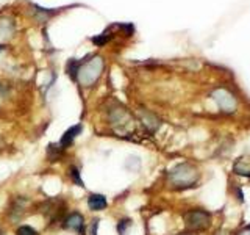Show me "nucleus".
Returning a JSON list of instances; mask_svg holds the SVG:
<instances>
[{"instance_id": "6ab92c4d", "label": "nucleus", "mask_w": 250, "mask_h": 235, "mask_svg": "<svg viewBox=\"0 0 250 235\" xmlns=\"http://www.w3.org/2000/svg\"><path fill=\"white\" fill-rule=\"evenodd\" d=\"M0 235H3V231L2 229H0Z\"/></svg>"}, {"instance_id": "9d476101", "label": "nucleus", "mask_w": 250, "mask_h": 235, "mask_svg": "<svg viewBox=\"0 0 250 235\" xmlns=\"http://www.w3.org/2000/svg\"><path fill=\"white\" fill-rule=\"evenodd\" d=\"M80 63L82 61H77L75 58L69 60L67 61V66H66V70H67V75L72 78V80H77V72H78V68H80Z\"/></svg>"}, {"instance_id": "0eeeda50", "label": "nucleus", "mask_w": 250, "mask_h": 235, "mask_svg": "<svg viewBox=\"0 0 250 235\" xmlns=\"http://www.w3.org/2000/svg\"><path fill=\"white\" fill-rule=\"evenodd\" d=\"M82 130H83V124H75V125H72V127H69L64 133H62V137H61L58 144L62 149H67L75 141V138L80 135Z\"/></svg>"}, {"instance_id": "423d86ee", "label": "nucleus", "mask_w": 250, "mask_h": 235, "mask_svg": "<svg viewBox=\"0 0 250 235\" xmlns=\"http://www.w3.org/2000/svg\"><path fill=\"white\" fill-rule=\"evenodd\" d=\"M213 97L217 102V105L221 107L224 112H229L230 113V112H233V110H234V107H236V100H234V97L231 96L230 93H227L224 90L214 91Z\"/></svg>"}, {"instance_id": "20e7f679", "label": "nucleus", "mask_w": 250, "mask_h": 235, "mask_svg": "<svg viewBox=\"0 0 250 235\" xmlns=\"http://www.w3.org/2000/svg\"><path fill=\"white\" fill-rule=\"evenodd\" d=\"M62 227L67 231L77 232L78 235H86V223H84V216L80 212H72L69 213L64 219H62Z\"/></svg>"}, {"instance_id": "1a4fd4ad", "label": "nucleus", "mask_w": 250, "mask_h": 235, "mask_svg": "<svg viewBox=\"0 0 250 235\" xmlns=\"http://www.w3.org/2000/svg\"><path fill=\"white\" fill-rule=\"evenodd\" d=\"M62 152H64V149H62L60 144H49V147H47V157H49V160L50 162H55V160H58L61 159V155Z\"/></svg>"}, {"instance_id": "4468645a", "label": "nucleus", "mask_w": 250, "mask_h": 235, "mask_svg": "<svg viewBox=\"0 0 250 235\" xmlns=\"http://www.w3.org/2000/svg\"><path fill=\"white\" fill-rule=\"evenodd\" d=\"M16 235H39V234L31 226H19L16 229Z\"/></svg>"}, {"instance_id": "9b49d317", "label": "nucleus", "mask_w": 250, "mask_h": 235, "mask_svg": "<svg viewBox=\"0 0 250 235\" xmlns=\"http://www.w3.org/2000/svg\"><path fill=\"white\" fill-rule=\"evenodd\" d=\"M69 177H70V180H72V182H74L75 185L84 188L83 179H82V176H80V169H78L77 166H74V164L69 168Z\"/></svg>"}, {"instance_id": "2eb2a0df", "label": "nucleus", "mask_w": 250, "mask_h": 235, "mask_svg": "<svg viewBox=\"0 0 250 235\" xmlns=\"http://www.w3.org/2000/svg\"><path fill=\"white\" fill-rule=\"evenodd\" d=\"M113 36L111 35H106V33H102V35H99V36H94V38H91V41L96 44V46H104V44H106L109 39H111Z\"/></svg>"}, {"instance_id": "f03ea898", "label": "nucleus", "mask_w": 250, "mask_h": 235, "mask_svg": "<svg viewBox=\"0 0 250 235\" xmlns=\"http://www.w3.org/2000/svg\"><path fill=\"white\" fill-rule=\"evenodd\" d=\"M199 180V172L189 163H180L169 171V182L175 188L192 187Z\"/></svg>"}, {"instance_id": "7ed1b4c3", "label": "nucleus", "mask_w": 250, "mask_h": 235, "mask_svg": "<svg viewBox=\"0 0 250 235\" xmlns=\"http://www.w3.org/2000/svg\"><path fill=\"white\" fill-rule=\"evenodd\" d=\"M185 223L186 229H189L191 232L203 231L209 224V215L203 210H192L185 215Z\"/></svg>"}, {"instance_id": "f8f14e48", "label": "nucleus", "mask_w": 250, "mask_h": 235, "mask_svg": "<svg viewBox=\"0 0 250 235\" xmlns=\"http://www.w3.org/2000/svg\"><path fill=\"white\" fill-rule=\"evenodd\" d=\"M131 226H133L131 219H128V218L119 219V223H117V234H119V235H128Z\"/></svg>"}, {"instance_id": "6e6552de", "label": "nucleus", "mask_w": 250, "mask_h": 235, "mask_svg": "<svg viewBox=\"0 0 250 235\" xmlns=\"http://www.w3.org/2000/svg\"><path fill=\"white\" fill-rule=\"evenodd\" d=\"M88 207L91 212H102L108 207V201L104 194L100 193H91L88 196Z\"/></svg>"}, {"instance_id": "39448f33", "label": "nucleus", "mask_w": 250, "mask_h": 235, "mask_svg": "<svg viewBox=\"0 0 250 235\" xmlns=\"http://www.w3.org/2000/svg\"><path fill=\"white\" fill-rule=\"evenodd\" d=\"M42 209H44L42 213L49 218L50 221H55V219L64 212V202L60 199H49L42 204Z\"/></svg>"}, {"instance_id": "dca6fc26", "label": "nucleus", "mask_w": 250, "mask_h": 235, "mask_svg": "<svg viewBox=\"0 0 250 235\" xmlns=\"http://www.w3.org/2000/svg\"><path fill=\"white\" fill-rule=\"evenodd\" d=\"M234 171H236V174L250 176V168H249V166H246V164H242V163H238L236 166H234Z\"/></svg>"}, {"instance_id": "f257e3e1", "label": "nucleus", "mask_w": 250, "mask_h": 235, "mask_svg": "<svg viewBox=\"0 0 250 235\" xmlns=\"http://www.w3.org/2000/svg\"><path fill=\"white\" fill-rule=\"evenodd\" d=\"M104 66L105 63L99 55L92 57L91 60H83L80 63V68H78L77 80L83 86H92L100 78L102 72H104Z\"/></svg>"}, {"instance_id": "a211bd4d", "label": "nucleus", "mask_w": 250, "mask_h": 235, "mask_svg": "<svg viewBox=\"0 0 250 235\" xmlns=\"http://www.w3.org/2000/svg\"><path fill=\"white\" fill-rule=\"evenodd\" d=\"M5 49V46H2V44H0V50H3Z\"/></svg>"}, {"instance_id": "f3484780", "label": "nucleus", "mask_w": 250, "mask_h": 235, "mask_svg": "<svg viewBox=\"0 0 250 235\" xmlns=\"http://www.w3.org/2000/svg\"><path fill=\"white\" fill-rule=\"evenodd\" d=\"M241 235H250V229H247V231H244Z\"/></svg>"}, {"instance_id": "ddd939ff", "label": "nucleus", "mask_w": 250, "mask_h": 235, "mask_svg": "<svg viewBox=\"0 0 250 235\" xmlns=\"http://www.w3.org/2000/svg\"><path fill=\"white\" fill-rule=\"evenodd\" d=\"M143 121H144V125L150 132H155L156 129H158V125H160L158 119H156L153 115H148V113H146V116L143 115Z\"/></svg>"}]
</instances>
